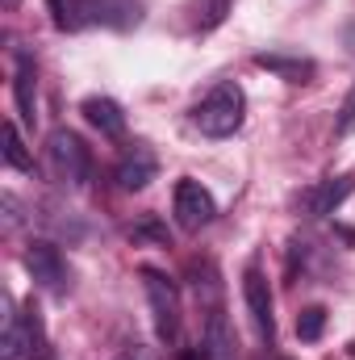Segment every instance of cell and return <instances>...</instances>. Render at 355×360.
<instances>
[{
  "mask_svg": "<svg viewBox=\"0 0 355 360\" xmlns=\"http://www.w3.org/2000/svg\"><path fill=\"white\" fill-rule=\"evenodd\" d=\"M13 101H17V113L34 126V117H38V68L25 51L13 55Z\"/></svg>",
  "mask_w": 355,
  "mask_h": 360,
  "instance_id": "cell-9",
  "label": "cell"
},
{
  "mask_svg": "<svg viewBox=\"0 0 355 360\" xmlns=\"http://www.w3.org/2000/svg\"><path fill=\"white\" fill-rule=\"evenodd\" d=\"M322 331H326V306H309V310L297 314V340L301 344L322 340Z\"/></svg>",
  "mask_w": 355,
  "mask_h": 360,
  "instance_id": "cell-16",
  "label": "cell"
},
{
  "mask_svg": "<svg viewBox=\"0 0 355 360\" xmlns=\"http://www.w3.org/2000/svg\"><path fill=\"white\" fill-rule=\"evenodd\" d=\"M25 269H29V276H34L38 289L55 293V297H63V293L72 289V269H67L63 252H59L51 239H34V243L25 248Z\"/></svg>",
  "mask_w": 355,
  "mask_h": 360,
  "instance_id": "cell-6",
  "label": "cell"
},
{
  "mask_svg": "<svg viewBox=\"0 0 355 360\" xmlns=\"http://www.w3.org/2000/svg\"><path fill=\"white\" fill-rule=\"evenodd\" d=\"M172 214H176V226H180V231L196 235L201 226H209V222H213L217 201H213V193H209L201 180L184 176V180H176V188H172Z\"/></svg>",
  "mask_w": 355,
  "mask_h": 360,
  "instance_id": "cell-5",
  "label": "cell"
},
{
  "mask_svg": "<svg viewBox=\"0 0 355 360\" xmlns=\"http://www.w3.org/2000/svg\"><path fill=\"white\" fill-rule=\"evenodd\" d=\"M17 4H21V0H4V8H8V13H13V8H17Z\"/></svg>",
  "mask_w": 355,
  "mask_h": 360,
  "instance_id": "cell-19",
  "label": "cell"
},
{
  "mask_svg": "<svg viewBox=\"0 0 355 360\" xmlns=\"http://www.w3.org/2000/svg\"><path fill=\"white\" fill-rule=\"evenodd\" d=\"M155 172H159V160H155V151L142 147V143H134V147L117 160V168H113L117 188H126V193H142V188L155 180Z\"/></svg>",
  "mask_w": 355,
  "mask_h": 360,
  "instance_id": "cell-8",
  "label": "cell"
},
{
  "mask_svg": "<svg viewBox=\"0 0 355 360\" xmlns=\"http://www.w3.org/2000/svg\"><path fill=\"white\" fill-rule=\"evenodd\" d=\"M335 134H339V139L355 134V80H351V89H347V96H343V105H339V122H335Z\"/></svg>",
  "mask_w": 355,
  "mask_h": 360,
  "instance_id": "cell-17",
  "label": "cell"
},
{
  "mask_svg": "<svg viewBox=\"0 0 355 360\" xmlns=\"http://www.w3.org/2000/svg\"><path fill=\"white\" fill-rule=\"evenodd\" d=\"M46 172L59 184H72V188H80L92 176V151L84 147V139L76 130L55 126L46 134Z\"/></svg>",
  "mask_w": 355,
  "mask_h": 360,
  "instance_id": "cell-3",
  "label": "cell"
},
{
  "mask_svg": "<svg viewBox=\"0 0 355 360\" xmlns=\"http://www.w3.org/2000/svg\"><path fill=\"white\" fill-rule=\"evenodd\" d=\"M142 276V289H147V302H151V319H155V335L163 344H180V289L168 272L159 269H138Z\"/></svg>",
  "mask_w": 355,
  "mask_h": 360,
  "instance_id": "cell-4",
  "label": "cell"
},
{
  "mask_svg": "<svg viewBox=\"0 0 355 360\" xmlns=\"http://www.w3.org/2000/svg\"><path fill=\"white\" fill-rule=\"evenodd\" d=\"M80 113H84V122L96 126L105 139H121V134H126V113H121V105L109 101V96H84Z\"/></svg>",
  "mask_w": 355,
  "mask_h": 360,
  "instance_id": "cell-11",
  "label": "cell"
},
{
  "mask_svg": "<svg viewBox=\"0 0 355 360\" xmlns=\"http://www.w3.org/2000/svg\"><path fill=\"white\" fill-rule=\"evenodd\" d=\"M351 188H355V176H335V180L314 184L301 201H305V210H309L314 218H322V214H335V210L351 197Z\"/></svg>",
  "mask_w": 355,
  "mask_h": 360,
  "instance_id": "cell-12",
  "label": "cell"
},
{
  "mask_svg": "<svg viewBox=\"0 0 355 360\" xmlns=\"http://www.w3.org/2000/svg\"><path fill=\"white\" fill-rule=\"evenodd\" d=\"M243 302H247L255 335L264 344H272L276 340V314H272V289H267V276L260 264H247V272H243Z\"/></svg>",
  "mask_w": 355,
  "mask_h": 360,
  "instance_id": "cell-7",
  "label": "cell"
},
{
  "mask_svg": "<svg viewBox=\"0 0 355 360\" xmlns=\"http://www.w3.org/2000/svg\"><path fill=\"white\" fill-rule=\"evenodd\" d=\"M4 160L17 172H34V155H29V147H25V139H21V130H17L13 117L4 122Z\"/></svg>",
  "mask_w": 355,
  "mask_h": 360,
  "instance_id": "cell-14",
  "label": "cell"
},
{
  "mask_svg": "<svg viewBox=\"0 0 355 360\" xmlns=\"http://www.w3.org/2000/svg\"><path fill=\"white\" fill-rule=\"evenodd\" d=\"M46 8L59 30H88V25L130 30L142 21L138 0H46Z\"/></svg>",
  "mask_w": 355,
  "mask_h": 360,
  "instance_id": "cell-1",
  "label": "cell"
},
{
  "mask_svg": "<svg viewBox=\"0 0 355 360\" xmlns=\"http://www.w3.org/2000/svg\"><path fill=\"white\" fill-rule=\"evenodd\" d=\"M230 8H234V0H196V4H192V13H196V30H201V34L217 30V25L230 17Z\"/></svg>",
  "mask_w": 355,
  "mask_h": 360,
  "instance_id": "cell-15",
  "label": "cell"
},
{
  "mask_svg": "<svg viewBox=\"0 0 355 360\" xmlns=\"http://www.w3.org/2000/svg\"><path fill=\"white\" fill-rule=\"evenodd\" d=\"M243 117H247V92L234 80H222L217 89H209L205 101H196L192 109V126L209 139H230L234 130H243Z\"/></svg>",
  "mask_w": 355,
  "mask_h": 360,
  "instance_id": "cell-2",
  "label": "cell"
},
{
  "mask_svg": "<svg viewBox=\"0 0 355 360\" xmlns=\"http://www.w3.org/2000/svg\"><path fill=\"white\" fill-rule=\"evenodd\" d=\"M117 360H159V352H155V348H147V344H126Z\"/></svg>",
  "mask_w": 355,
  "mask_h": 360,
  "instance_id": "cell-18",
  "label": "cell"
},
{
  "mask_svg": "<svg viewBox=\"0 0 355 360\" xmlns=\"http://www.w3.org/2000/svg\"><path fill=\"white\" fill-rule=\"evenodd\" d=\"M21 344H25V360H55L51 340H46V327H42L38 302H25V306H21Z\"/></svg>",
  "mask_w": 355,
  "mask_h": 360,
  "instance_id": "cell-13",
  "label": "cell"
},
{
  "mask_svg": "<svg viewBox=\"0 0 355 360\" xmlns=\"http://www.w3.org/2000/svg\"><path fill=\"white\" fill-rule=\"evenodd\" d=\"M255 68H264L272 76L288 80V84H309L314 80V59H301V55H284V51H260L255 55Z\"/></svg>",
  "mask_w": 355,
  "mask_h": 360,
  "instance_id": "cell-10",
  "label": "cell"
}]
</instances>
